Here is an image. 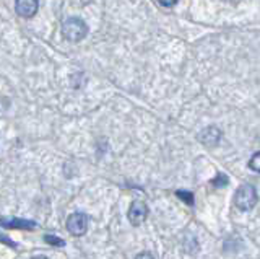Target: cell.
Wrapping results in <instances>:
<instances>
[{"mask_svg":"<svg viewBox=\"0 0 260 259\" xmlns=\"http://www.w3.org/2000/svg\"><path fill=\"white\" fill-rule=\"evenodd\" d=\"M88 35V26L83 20L77 17L67 18L62 25V36L70 43H80Z\"/></svg>","mask_w":260,"mask_h":259,"instance_id":"1","label":"cell"},{"mask_svg":"<svg viewBox=\"0 0 260 259\" xmlns=\"http://www.w3.org/2000/svg\"><path fill=\"white\" fill-rule=\"evenodd\" d=\"M234 204L241 210H250L257 204V191L252 184H242L234 194Z\"/></svg>","mask_w":260,"mask_h":259,"instance_id":"2","label":"cell"},{"mask_svg":"<svg viewBox=\"0 0 260 259\" xmlns=\"http://www.w3.org/2000/svg\"><path fill=\"white\" fill-rule=\"evenodd\" d=\"M67 230L72 237H83L88 230V217L83 212H75L67 218Z\"/></svg>","mask_w":260,"mask_h":259,"instance_id":"3","label":"cell"},{"mask_svg":"<svg viewBox=\"0 0 260 259\" xmlns=\"http://www.w3.org/2000/svg\"><path fill=\"white\" fill-rule=\"evenodd\" d=\"M127 217H128V222L134 226L142 225L146 220V217H148V206H146L143 200H134L132 204H130Z\"/></svg>","mask_w":260,"mask_h":259,"instance_id":"4","label":"cell"},{"mask_svg":"<svg viewBox=\"0 0 260 259\" xmlns=\"http://www.w3.org/2000/svg\"><path fill=\"white\" fill-rule=\"evenodd\" d=\"M38 9H39L38 0H16V2H15V10L23 18L35 17Z\"/></svg>","mask_w":260,"mask_h":259,"instance_id":"5","label":"cell"},{"mask_svg":"<svg viewBox=\"0 0 260 259\" xmlns=\"http://www.w3.org/2000/svg\"><path fill=\"white\" fill-rule=\"evenodd\" d=\"M0 226L4 228H21V230H35L36 223L23 218H0Z\"/></svg>","mask_w":260,"mask_h":259,"instance_id":"6","label":"cell"},{"mask_svg":"<svg viewBox=\"0 0 260 259\" xmlns=\"http://www.w3.org/2000/svg\"><path fill=\"white\" fill-rule=\"evenodd\" d=\"M219 139H221V132H219L218 127H207L200 134V140L208 147H213Z\"/></svg>","mask_w":260,"mask_h":259,"instance_id":"7","label":"cell"},{"mask_svg":"<svg viewBox=\"0 0 260 259\" xmlns=\"http://www.w3.org/2000/svg\"><path fill=\"white\" fill-rule=\"evenodd\" d=\"M176 196L179 199H182L185 204L193 206V194L192 192H187V191H176Z\"/></svg>","mask_w":260,"mask_h":259,"instance_id":"8","label":"cell"},{"mask_svg":"<svg viewBox=\"0 0 260 259\" xmlns=\"http://www.w3.org/2000/svg\"><path fill=\"white\" fill-rule=\"evenodd\" d=\"M44 240H46V243H49L51 246H57V248H63V246H65V241H63V240L57 238V237H52V235H46Z\"/></svg>","mask_w":260,"mask_h":259,"instance_id":"9","label":"cell"},{"mask_svg":"<svg viewBox=\"0 0 260 259\" xmlns=\"http://www.w3.org/2000/svg\"><path fill=\"white\" fill-rule=\"evenodd\" d=\"M249 168L254 169V171H257V173H260V152H257V153L252 155V158L249 161Z\"/></svg>","mask_w":260,"mask_h":259,"instance_id":"10","label":"cell"},{"mask_svg":"<svg viewBox=\"0 0 260 259\" xmlns=\"http://www.w3.org/2000/svg\"><path fill=\"white\" fill-rule=\"evenodd\" d=\"M213 183H215V186H224V184H228V176H224L223 173H218Z\"/></svg>","mask_w":260,"mask_h":259,"instance_id":"11","label":"cell"},{"mask_svg":"<svg viewBox=\"0 0 260 259\" xmlns=\"http://www.w3.org/2000/svg\"><path fill=\"white\" fill-rule=\"evenodd\" d=\"M158 4H161L162 7H173L177 4V0H156Z\"/></svg>","mask_w":260,"mask_h":259,"instance_id":"12","label":"cell"},{"mask_svg":"<svg viewBox=\"0 0 260 259\" xmlns=\"http://www.w3.org/2000/svg\"><path fill=\"white\" fill-rule=\"evenodd\" d=\"M0 241H4V243H7L8 246H12V248H16V243H13V241H10L8 238H4L2 235H0Z\"/></svg>","mask_w":260,"mask_h":259,"instance_id":"13","label":"cell"},{"mask_svg":"<svg viewBox=\"0 0 260 259\" xmlns=\"http://www.w3.org/2000/svg\"><path fill=\"white\" fill-rule=\"evenodd\" d=\"M135 259H154L150 253H140V254H138Z\"/></svg>","mask_w":260,"mask_h":259,"instance_id":"14","label":"cell"},{"mask_svg":"<svg viewBox=\"0 0 260 259\" xmlns=\"http://www.w3.org/2000/svg\"><path fill=\"white\" fill-rule=\"evenodd\" d=\"M31 259H47L46 256H36V257H31Z\"/></svg>","mask_w":260,"mask_h":259,"instance_id":"15","label":"cell"}]
</instances>
